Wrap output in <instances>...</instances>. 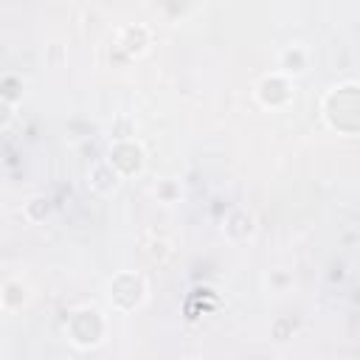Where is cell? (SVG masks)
<instances>
[{"label":"cell","mask_w":360,"mask_h":360,"mask_svg":"<svg viewBox=\"0 0 360 360\" xmlns=\"http://www.w3.org/2000/svg\"><path fill=\"white\" fill-rule=\"evenodd\" d=\"M276 70H281V73H287L290 79H298V76H304L307 70H309V51L304 48V45H287L281 53H278V68Z\"/></svg>","instance_id":"52a82bcc"},{"label":"cell","mask_w":360,"mask_h":360,"mask_svg":"<svg viewBox=\"0 0 360 360\" xmlns=\"http://www.w3.org/2000/svg\"><path fill=\"white\" fill-rule=\"evenodd\" d=\"M222 233H225L231 242H245V239H250V236L256 233V219H253V214H250L248 208H242V205L231 208L228 217H225V222H222Z\"/></svg>","instance_id":"8992f818"},{"label":"cell","mask_w":360,"mask_h":360,"mask_svg":"<svg viewBox=\"0 0 360 360\" xmlns=\"http://www.w3.org/2000/svg\"><path fill=\"white\" fill-rule=\"evenodd\" d=\"M121 138H135V129H132L129 118H121V121L112 127V141H121Z\"/></svg>","instance_id":"5bb4252c"},{"label":"cell","mask_w":360,"mask_h":360,"mask_svg":"<svg viewBox=\"0 0 360 360\" xmlns=\"http://www.w3.org/2000/svg\"><path fill=\"white\" fill-rule=\"evenodd\" d=\"M149 45H152V31L146 25H124V28H118L112 51H121L124 59H135V56L146 53Z\"/></svg>","instance_id":"5b68a950"},{"label":"cell","mask_w":360,"mask_h":360,"mask_svg":"<svg viewBox=\"0 0 360 360\" xmlns=\"http://www.w3.org/2000/svg\"><path fill=\"white\" fill-rule=\"evenodd\" d=\"M65 332L76 349H96L107 338V318L96 307H79L68 315Z\"/></svg>","instance_id":"6da1fadb"},{"label":"cell","mask_w":360,"mask_h":360,"mask_svg":"<svg viewBox=\"0 0 360 360\" xmlns=\"http://www.w3.org/2000/svg\"><path fill=\"white\" fill-rule=\"evenodd\" d=\"M295 90H292V79L281 70H273L267 76L259 79L256 84V101L264 107V110H281L292 101Z\"/></svg>","instance_id":"277c9868"},{"label":"cell","mask_w":360,"mask_h":360,"mask_svg":"<svg viewBox=\"0 0 360 360\" xmlns=\"http://www.w3.org/2000/svg\"><path fill=\"white\" fill-rule=\"evenodd\" d=\"M155 194H158L163 202H174V200L180 197V186H177L174 180H160L158 188H155Z\"/></svg>","instance_id":"4fadbf2b"},{"label":"cell","mask_w":360,"mask_h":360,"mask_svg":"<svg viewBox=\"0 0 360 360\" xmlns=\"http://www.w3.org/2000/svg\"><path fill=\"white\" fill-rule=\"evenodd\" d=\"M0 98H3V104H11V107H17V104L22 101V79H20L17 73H6V76H3Z\"/></svg>","instance_id":"8fae6325"},{"label":"cell","mask_w":360,"mask_h":360,"mask_svg":"<svg viewBox=\"0 0 360 360\" xmlns=\"http://www.w3.org/2000/svg\"><path fill=\"white\" fill-rule=\"evenodd\" d=\"M25 298H28V287L22 284V278H6L3 281V287H0V309L6 315L22 309Z\"/></svg>","instance_id":"9c48e42d"},{"label":"cell","mask_w":360,"mask_h":360,"mask_svg":"<svg viewBox=\"0 0 360 360\" xmlns=\"http://www.w3.org/2000/svg\"><path fill=\"white\" fill-rule=\"evenodd\" d=\"M292 332H295V321H292V318H278V321L273 323V338H276L278 343L290 340Z\"/></svg>","instance_id":"7c38bea8"},{"label":"cell","mask_w":360,"mask_h":360,"mask_svg":"<svg viewBox=\"0 0 360 360\" xmlns=\"http://www.w3.org/2000/svg\"><path fill=\"white\" fill-rule=\"evenodd\" d=\"M48 214H51V200H48L45 194H34V197L22 205V219H25V222H31V225L45 222V219H48Z\"/></svg>","instance_id":"30bf717a"},{"label":"cell","mask_w":360,"mask_h":360,"mask_svg":"<svg viewBox=\"0 0 360 360\" xmlns=\"http://www.w3.org/2000/svg\"><path fill=\"white\" fill-rule=\"evenodd\" d=\"M107 290H110L107 292L110 307L115 312H132L146 301V278L141 273H132V270H124V273L112 276Z\"/></svg>","instance_id":"7a4b0ae2"},{"label":"cell","mask_w":360,"mask_h":360,"mask_svg":"<svg viewBox=\"0 0 360 360\" xmlns=\"http://www.w3.org/2000/svg\"><path fill=\"white\" fill-rule=\"evenodd\" d=\"M273 281H276L278 287H284V284H290L292 278H290V276H281V273H273Z\"/></svg>","instance_id":"9a60e30c"},{"label":"cell","mask_w":360,"mask_h":360,"mask_svg":"<svg viewBox=\"0 0 360 360\" xmlns=\"http://www.w3.org/2000/svg\"><path fill=\"white\" fill-rule=\"evenodd\" d=\"M104 160L121 174V180H129V177H135V174L143 172V166H146V149L135 138H121V141H112V146H110V152H107Z\"/></svg>","instance_id":"3957f363"},{"label":"cell","mask_w":360,"mask_h":360,"mask_svg":"<svg viewBox=\"0 0 360 360\" xmlns=\"http://www.w3.org/2000/svg\"><path fill=\"white\" fill-rule=\"evenodd\" d=\"M118 183H121V174H118L107 160L93 163L90 174H87V186H90V191H96V194L107 197V194H112V191L118 188Z\"/></svg>","instance_id":"ba28073f"}]
</instances>
